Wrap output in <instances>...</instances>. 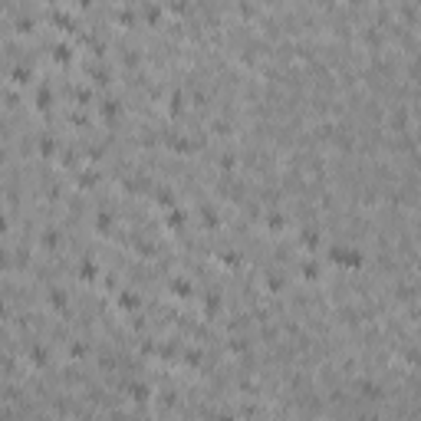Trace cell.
I'll return each mask as SVG.
<instances>
[{
    "instance_id": "1",
    "label": "cell",
    "mask_w": 421,
    "mask_h": 421,
    "mask_svg": "<svg viewBox=\"0 0 421 421\" xmlns=\"http://www.w3.org/2000/svg\"><path fill=\"white\" fill-rule=\"evenodd\" d=\"M329 257H333V260H336L339 266H352V270H355V266H362V263H366L362 250H352V247H339V244H336L333 250H329Z\"/></svg>"
}]
</instances>
